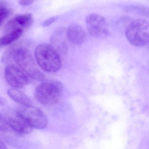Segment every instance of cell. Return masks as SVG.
I'll list each match as a JSON object with an SVG mask.
<instances>
[{
    "instance_id": "1",
    "label": "cell",
    "mask_w": 149,
    "mask_h": 149,
    "mask_svg": "<svg viewBox=\"0 0 149 149\" xmlns=\"http://www.w3.org/2000/svg\"><path fill=\"white\" fill-rule=\"evenodd\" d=\"M11 58L31 78L38 81L45 80L44 74L37 68L31 53L27 49L16 46L11 47L4 53L1 60L3 62H6Z\"/></svg>"
},
{
    "instance_id": "2",
    "label": "cell",
    "mask_w": 149,
    "mask_h": 149,
    "mask_svg": "<svg viewBox=\"0 0 149 149\" xmlns=\"http://www.w3.org/2000/svg\"><path fill=\"white\" fill-rule=\"evenodd\" d=\"M32 129L17 110L7 109L0 111V131L27 134Z\"/></svg>"
},
{
    "instance_id": "3",
    "label": "cell",
    "mask_w": 149,
    "mask_h": 149,
    "mask_svg": "<svg viewBox=\"0 0 149 149\" xmlns=\"http://www.w3.org/2000/svg\"><path fill=\"white\" fill-rule=\"evenodd\" d=\"M35 55L38 65L45 71L55 72L61 67V60L59 54L51 45L47 43L38 45Z\"/></svg>"
},
{
    "instance_id": "4",
    "label": "cell",
    "mask_w": 149,
    "mask_h": 149,
    "mask_svg": "<svg viewBox=\"0 0 149 149\" xmlns=\"http://www.w3.org/2000/svg\"><path fill=\"white\" fill-rule=\"evenodd\" d=\"M63 91V86L59 81L45 82L36 88L34 96L36 100L41 104L54 105L60 102Z\"/></svg>"
},
{
    "instance_id": "5",
    "label": "cell",
    "mask_w": 149,
    "mask_h": 149,
    "mask_svg": "<svg viewBox=\"0 0 149 149\" xmlns=\"http://www.w3.org/2000/svg\"><path fill=\"white\" fill-rule=\"evenodd\" d=\"M126 36L129 42L137 47L146 45L149 41V24L146 20L138 19L127 27Z\"/></svg>"
},
{
    "instance_id": "6",
    "label": "cell",
    "mask_w": 149,
    "mask_h": 149,
    "mask_svg": "<svg viewBox=\"0 0 149 149\" xmlns=\"http://www.w3.org/2000/svg\"><path fill=\"white\" fill-rule=\"evenodd\" d=\"M17 111L32 128L42 130L47 127L48 119L40 109L31 105L19 107Z\"/></svg>"
},
{
    "instance_id": "7",
    "label": "cell",
    "mask_w": 149,
    "mask_h": 149,
    "mask_svg": "<svg viewBox=\"0 0 149 149\" xmlns=\"http://www.w3.org/2000/svg\"><path fill=\"white\" fill-rule=\"evenodd\" d=\"M87 29L93 37L104 38L109 34L107 22L105 19L97 14L89 15L86 19Z\"/></svg>"
},
{
    "instance_id": "8",
    "label": "cell",
    "mask_w": 149,
    "mask_h": 149,
    "mask_svg": "<svg viewBox=\"0 0 149 149\" xmlns=\"http://www.w3.org/2000/svg\"><path fill=\"white\" fill-rule=\"evenodd\" d=\"M5 77L7 83L14 88H23L29 83L28 78L24 72L14 65L7 66Z\"/></svg>"
},
{
    "instance_id": "9",
    "label": "cell",
    "mask_w": 149,
    "mask_h": 149,
    "mask_svg": "<svg viewBox=\"0 0 149 149\" xmlns=\"http://www.w3.org/2000/svg\"><path fill=\"white\" fill-rule=\"evenodd\" d=\"M67 29L65 28H59L55 30L51 37L52 47L62 54H65L68 51Z\"/></svg>"
},
{
    "instance_id": "10",
    "label": "cell",
    "mask_w": 149,
    "mask_h": 149,
    "mask_svg": "<svg viewBox=\"0 0 149 149\" xmlns=\"http://www.w3.org/2000/svg\"><path fill=\"white\" fill-rule=\"evenodd\" d=\"M67 36L68 40L71 43L80 45L85 41L86 34L85 31L80 25L73 23L67 29Z\"/></svg>"
},
{
    "instance_id": "11",
    "label": "cell",
    "mask_w": 149,
    "mask_h": 149,
    "mask_svg": "<svg viewBox=\"0 0 149 149\" xmlns=\"http://www.w3.org/2000/svg\"><path fill=\"white\" fill-rule=\"evenodd\" d=\"M33 21V16L30 13H26L16 16L7 25L6 29L9 32L22 27L29 26Z\"/></svg>"
},
{
    "instance_id": "12",
    "label": "cell",
    "mask_w": 149,
    "mask_h": 149,
    "mask_svg": "<svg viewBox=\"0 0 149 149\" xmlns=\"http://www.w3.org/2000/svg\"><path fill=\"white\" fill-rule=\"evenodd\" d=\"M8 95L12 99L24 106H31L32 101L24 92L15 88L9 89L7 91Z\"/></svg>"
},
{
    "instance_id": "13",
    "label": "cell",
    "mask_w": 149,
    "mask_h": 149,
    "mask_svg": "<svg viewBox=\"0 0 149 149\" xmlns=\"http://www.w3.org/2000/svg\"><path fill=\"white\" fill-rule=\"evenodd\" d=\"M23 29H15L8 32L7 34L0 38V47L9 45L17 40L23 34Z\"/></svg>"
},
{
    "instance_id": "14",
    "label": "cell",
    "mask_w": 149,
    "mask_h": 149,
    "mask_svg": "<svg viewBox=\"0 0 149 149\" xmlns=\"http://www.w3.org/2000/svg\"><path fill=\"white\" fill-rule=\"evenodd\" d=\"M124 9L129 12L136 13L142 15H148V8L145 7L139 6H126L124 7Z\"/></svg>"
},
{
    "instance_id": "15",
    "label": "cell",
    "mask_w": 149,
    "mask_h": 149,
    "mask_svg": "<svg viewBox=\"0 0 149 149\" xmlns=\"http://www.w3.org/2000/svg\"><path fill=\"white\" fill-rule=\"evenodd\" d=\"M11 13V10L8 7L0 8V26L3 25Z\"/></svg>"
},
{
    "instance_id": "16",
    "label": "cell",
    "mask_w": 149,
    "mask_h": 149,
    "mask_svg": "<svg viewBox=\"0 0 149 149\" xmlns=\"http://www.w3.org/2000/svg\"><path fill=\"white\" fill-rule=\"evenodd\" d=\"M59 17L57 16H54V17H51L45 20L44 22L42 23V26L43 27H47L53 24L54 22L57 20Z\"/></svg>"
},
{
    "instance_id": "17",
    "label": "cell",
    "mask_w": 149,
    "mask_h": 149,
    "mask_svg": "<svg viewBox=\"0 0 149 149\" xmlns=\"http://www.w3.org/2000/svg\"><path fill=\"white\" fill-rule=\"evenodd\" d=\"M33 1L27 0V1H20L19 2L20 5H21L22 6H27L33 4Z\"/></svg>"
},
{
    "instance_id": "18",
    "label": "cell",
    "mask_w": 149,
    "mask_h": 149,
    "mask_svg": "<svg viewBox=\"0 0 149 149\" xmlns=\"http://www.w3.org/2000/svg\"><path fill=\"white\" fill-rule=\"evenodd\" d=\"M8 3L5 1H0V8L8 7Z\"/></svg>"
},
{
    "instance_id": "19",
    "label": "cell",
    "mask_w": 149,
    "mask_h": 149,
    "mask_svg": "<svg viewBox=\"0 0 149 149\" xmlns=\"http://www.w3.org/2000/svg\"><path fill=\"white\" fill-rule=\"evenodd\" d=\"M0 149H8L6 145L1 140H0Z\"/></svg>"
},
{
    "instance_id": "20",
    "label": "cell",
    "mask_w": 149,
    "mask_h": 149,
    "mask_svg": "<svg viewBox=\"0 0 149 149\" xmlns=\"http://www.w3.org/2000/svg\"><path fill=\"white\" fill-rule=\"evenodd\" d=\"M4 104H5V102H4V100L0 98V104H1V105L3 104V105Z\"/></svg>"
}]
</instances>
